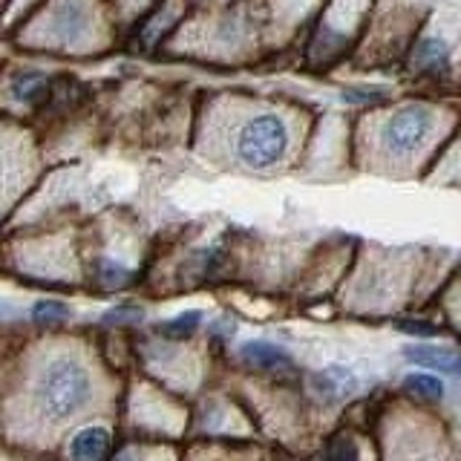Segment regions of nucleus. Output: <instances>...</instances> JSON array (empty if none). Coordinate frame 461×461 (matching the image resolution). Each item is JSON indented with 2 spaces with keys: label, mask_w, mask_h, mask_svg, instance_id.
<instances>
[{
  "label": "nucleus",
  "mask_w": 461,
  "mask_h": 461,
  "mask_svg": "<svg viewBox=\"0 0 461 461\" xmlns=\"http://www.w3.org/2000/svg\"><path fill=\"white\" fill-rule=\"evenodd\" d=\"M314 393L321 395L326 403L343 401L346 395L355 393V375L346 366H329L314 378Z\"/></svg>",
  "instance_id": "6"
},
{
  "label": "nucleus",
  "mask_w": 461,
  "mask_h": 461,
  "mask_svg": "<svg viewBox=\"0 0 461 461\" xmlns=\"http://www.w3.org/2000/svg\"><path fill=\"white\" fill-rule=\"evenodd\" d=\"M401 331H412V335H432V326H421V323H398Z\"/></svg>",
  "instance_id": "17"
},
{
  "label": "nucleus",
  "mask_w": 461,
  "mask_h": 461,
  "mask_svg": "<svg viewBox=\"0 0 461 461\" xmlns=\"http://www.w3.org/2000/svg\"><path fill=\"white\" fill-rule=\"evenodd\" d=\"M98 277H101V283H104V285H122V283L130 280V271L122 268V266H115V263H101Z\"/></svg>",
  "instance_id": "15"
},
{
  "label": "nucleus",
  "mask_w": 461,
  "mask_h": 461,
  "mask_svg": "<svg viewBox=\"0 0 461 461\" xmlns=\"http://www.w3.org/2000/svg\"><path fill=\"white\" fill-rule=\"evenodd\" d=\"M326 461H357V447L349 438H338L329 447V458Z\"/></svg>",
  "instance_id": "16"
},
{
  "label": "nucleus",
  "mask_w": 461,
  "mask_h": 461,
  "mask_svg": "<svg viewBox=\"0 0 461 461\" xmlns=\"http://www.w3.org/2000/svg\"><path fill=\"white\" fill-rule=\"evenodd\" d=\"M415 461H429V458H415Z\"/></svg>",
  "instance_id": "18"
},
{
  "label": "nucleus",
  "mask_w": 461,
  "mask_h": 461,
  "mask_svg": "<svg viewBox=\"0 0 461 461\" xmlns=\"http://www.w3.org/2000/svg\"><path fill=\"white\" fill-rule=\"evenodd\" d=\"M234 150L245 167H251V170L274 167L288 150L285 122L274 113L251 115V119L237 130Z\"/></svg>",
  "instance_id": "2"
},
{
  "label": "nucleus",
  "mask_w": 461,
  "mask_h": 461,
  "mask_svg": "<svg viewBox=\"0 0 461 461\" xmlns=\"http://www.w3.org/2000/svg\"><path fill=\"white\" fill-rule=\"evenodd\" d=\"M242 360L245 364H251L257 369H268V372H277V369H285L288 364H292V357H288V352H283L280 346L274 343H266V340H251L245 343L240 349Z\"/></svg>",
  "instance_id": "7"
},
{
  "label": "nucleus",
  "mask_w": 461,
  "mask_h": 461,
  "mask_svg": "<svg viewBox=\"0 0 461 461\" xmlns=\"http://www.w3.org/2000/svg\"><path fill=\"white\" fill-rule=\"evenodd\" d=\"M429 130H432V110L424 104H407L386 122L381 139L384 148L393 156H407L427 139Z\"/></svg>",
  "instance_id": "3"
},
{
  "label": "nucleus",
  "mask_w": 461,
  "mask_h": 461,
  "mask_svg": "<svg viewBox=\"0 0 461 461\" xmlns=\"http://www.w3.org/2000/svg\"><path fill=\"white\" fill-rule=\"evenodd\" d=\"M403 355H407L410 360H415V364H424V366L441 369V372L461 375V352L444 349V346H407Z\"/></svg>",
  "instance_id": "8"
},
{
  "label": "nucleus",
  "mask_w": 461,
  "mask_h": 461,
  "mask_svg": "<svg viewBox=\"0 0 461 461\" xmlns=\"http://www.w3.org/2000/svg\"><path fill=\"white\" fill-rule=\"evenodd\" d=\"M403 386H407L412 395L424 398V401H438V398L444 395L441 381H438V378H432V375H421V372L407 375V378H403Z\"/></svg>",
  "instance_id": "12"
},
{
  "label": "nucleus",
  "mask_w": 461,
  "mask_h": 461,
  "mask_svg": "<svg viewBox=\"0 0 461 461\" xmlns=\"http://www.w3.org/2000/svg\"><path fill=\"white\" fill-rule=\"evenodd\" d=\"M50 35L55 43H64V47L81 43L90 35V9L81 0H64L50 18Z\"/></svg>",
  "instance_id": "4"
},
{
  "label": "nucleus",
  "mask_w": 461,
  "mask_h": 461,
  "mask_svg": "<svg viewBox=\"0 0 461 461\" xmlns=\"http://www.w3.org/2000/svg\"><path fill=\"white\" fill-rule=\"evenodd\" d=\"M21 179V162L18 153H14L12 144H6L0 139V205L9 199V194L14 191V185Z\"/></svg>",
  "instance_id": "10"
},
{
  "label": "nucleus",
  "mask_w": 461,
  "mask_h": 461,
  "mask_svg": "<svg viewBox=\"0 0 461 461\" xmlns=\"http://www.w3.org/2000/svg\"><path fill=\"white\" fill-rule=\"evenodd\" d=\"M199 323H202V314L199 312H185L182 317H176V321L165 323L162 331H165V335H170V338H187Z\"/></svg>",
  "instance_id": "14"
},
{
  "label": "nucleus",
  "mask_w": 461,
  "mask_h": 461,
  "mask_svg": "<svg viewBox=\"0 0 461 461\" xmlns=\"http://www.w3.org/2000/svg\"><path fill=\"white\" fill-rule=\"evenodd\" d=\"M447 64H450V52L441 38H427L415 50V67L421 72H444Z\"/></svg>",
  "instance_id": "9"
},
{
  "label": "nucleus",
  "mask_w": 461,
  "mask_h": 461,
  "mask_svg": "<svg viewBox=\"0 0 461 461\" xmlns=\"http://www.w3.org/2000/svg\"><path fill=\"white\" fill-rule=\"evenodd\" d=\"M110 429L104 427H86L76 432V438L69 441V456L72 461H107L110 456Z\"/></svg>",
  "instance_id": "5"
},
{
  "label": "nucleus",
  "mask_w": 461,
  "mask_h": 461,
  "mask_svg": "<svg viewBox=\"0 0 461 461\" xmlns=\"http://www.w3.org/2000/svg\"><path fill=\"white\" fill-rule=\"evenodd\" d=\"M32 314H35L38 323H61V321H67L69 309L64 306V303H58V300H43L32 309Z\"/></svg>",
  "instance_id": "13"
},
{
  "label": "nucleus",
  "mask_w": 461,
  "mask_h": 461,
  "mask_svg": "<svg viewBox=\"0 0 461 461\" xmlns=\"http://www.w3.org/2000/svg\"><path fill=\"white\" fill-rule=\"evenodd\" d=\"M93 375L76 355H55L43 364L32 398L43 421L64 424L93 401Z\"/></svg>",
  "instance_id": "1"
},
{
  "label": "nucleus",
  "mask_w": 461,
  "mask_h": 461,
  "mask_svg": "<svg viewBox=\"0 0 461 461\" xmlns=\"http://www.w3.org/2000/svg\"><path fill=\"white\" fill-rule=\"evenodd\" d=\"M43 90H47V78L41 72H21L12 78V95L18 101H35Z\"/></svg>",
  "instance_id": "11"
}]
</instances>
